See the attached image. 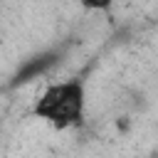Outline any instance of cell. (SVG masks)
Segmentation results:
<instances>
[{
    "label": "cell",
    "instance_id": "2",
    "mask_svg": "<svg viewBox=\"0 0 158 158\" xmlns=\"http://www.w3.org/2000/svg\"><path fill=\"white\" fill-rule=\"evenodd\" d=\"M59 62V52H54V49H47V52H40V54H35V57H30V59H25L22 64H20V69H17V74H15V86L17 84H27V81H35V79H40V77H44L54 64Z\"/></svg>",
    "mask_w": 158,
    "mask_h": 158
},
{
    "label": "cell",
    "instance_id": "1",
    "mask_svg": "<svg viewBox=\"0 0 158 158\" xmlns=\"http://www.w3.org/2000/svg\"><path fill=\"white\" fill-rule=\"evenodd\" d=\"M86 111V86L81 79L52 81L35 101V116L57 131H67L81 123Z\"/></svg>",
    "mask_w": 158,
    "mask_h": 158
},
{
    "label": "cell",
    "instance_id": "3",
    "mask_svg": "<svg viewBox=\"0 0 158 158\" xmlns=\"http://www.w3.org/2000/svg\"><path fill=\"white\" fill-rule=\"evenodd\" d=\"M79 5L86 10H109L114 5V0H79Z\"/></svg>",
    "mask_w": 158,
    "mask_h": 158
}]
</instances>
